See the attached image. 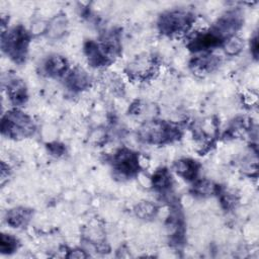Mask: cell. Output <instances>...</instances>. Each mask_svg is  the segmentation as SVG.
<instances>
[{
    "label": "cell",
    "instance_id": "4",
    "mask_svg": "<svg viewBox=\"0 0 259 259\" xmlns=\"http://www.w3.org/2000/svg\"><path fill=\"white\" fill-rule=\"evenodd\" d=\"M193 22L192 15L185 10H170L164 12L158 20L159 30L167 35L186 32Z\"/></svg>",
    "mask_w": 259,
    "mask_h": 259
},
{
    "label": "cell",
    "instance_id": "6",
    "mask_svg": "<svg viewBox=\"0 0 259 259\" xmlns=\"http://www.w3.org/2000/svg\"><path fill=\"white\" fill-rule=\"evenodd\" d=\"M42 70L50 77H60L68 71V62L63 56L52 55L44 62Z\"/></svg>",
    "mask_w": 259,
    "mask_h": 259
},
{
    "label": "cell",
    "instance_id": "12",
    "mask_svg": "<svg viewBox=\"0 0 259 259\" xmlns=\"http://www.w3.org/2000/svg\"><path fill=\"white\" fill-rule=\"evenodd\" d=\"M66 26H67V20H66L65 16L58 15V16L54 17L48 24L47 32H48L49 36H51L53 38H58L65 33Z\"/></svg>",
    "mask_w": 259,
    "mask_h": 259
},
{
    "label": "cell",
    "instance_id": "5",
    "mask_svg": "<svg viewBox=\"0 0 259 259\" xmlns=\"http://www.w3.org/2000/svg\"><path fill=\"white\" fill-rule=\"evenodd\" d=\"M139 166L138 156L128 149H120L113 156L112 167L119 176L124 178H130L137 174Z\"/></svg>",
    "mask_w": 259,
    "mask_h": 259
},
{
    "label": "cell",
    "instance_id": "11",
    "mask_svg": "<svg viewBox=\"0 0 259 259\" xmlns=\"http://www.w3.org/2000/svg\"><path fill=\"white\" fill-rule=\"evenodd\" d=\"M171 175L167 169H159L157 170L153 177H152V183L155 189L158 191H166L171 187Z\"/></svg>",
    "mask_w": 259,
    "mask_h": 259
},
{
    "label": "cell",
    "instance_id": "9",
    "mask_svg": "<svg viewBox=\"0 0 259 259\" xmlns=\"http://www.w3.org/2000/svg\"><path fill=\"white\" fill-rule=\"evenodd\" d=\"M31 210L25 207H15L7 211L6 222L12 228H20L30 220Z\"/></svg>",
    "mask_w": 259,
    "mask_h": 259
},
{
    "label": "cell",
    "instance_id": "8",
    "mask_svg": "<svg viewBox=\"0 0 259 259\" xmlns=\"http://www.w3.org/2000/svg\"><path fill=\"white\" fill-rule=\"evenodd\" d=\"M67 85L70 89L74 91H81L89 86V76L81 68H75L68 73L66 78Z\"/></svg>",
    "mask_w": 259,
    "mask_h": 259
},
{
    "label": "cell",
    "instance_id": "7",
    "mask_svg": "<svg viewBox=\"0 0 259 259\" xmlns=\"http://www.w3.org/2000/svg\"><path fill=\"white\" fill-rule=\"evenodd\" d=\"M6 90L7 96L14 105L20 106L26 102L27 92L25 84L22 82V80L16 78L9 80V82L7 83Z\"/></svg>",
    "mask_w": 259,
    "mask_h": 259
},
{
    "label": "cell",
    "instance_id": "1",
    "mask_svg": "<svg viewBox=\"0 0 259 259\" xmlns=\"http://www.w3.org/2000/svg\"><path fill=\"white\" fill-rule=\"evenodd\" d=\"M29 44V34L21 26H15L2 32L1 48L2 51L14 62L21 63L25 60Z\"/></svg>",
    "mask_w": 259,
    "mask_h": 259
},
{
    "label": "cell",
    "instance_id": "14",
    "mask_svg": "<svg viewBox=\"0 0 259 259\" xmlns=\"http://www.w3.org/2000/svg\"><path fill=\"white\" fill-rule=\"evenodd\" d=\"M136 214L143 220H149L152 219L157 211V208L155 204H153L150 201H142L136 206Z\"/></svg>",
    "mask_w": 259,
    "mask_h": 259
},
{
    "label": "cell",
    "instance_id": "16",
    "mask_svg": "<svg viewBox=\"0 0 259 259\" xmlns=\"http://www.w3.org/2000/svg\"><path fill=\"white\" fill-rule=\"evenodd\" d=\"M243 48V41L237 36H232L225 41V51L228 55L234 56L241 52Z\"/></svg>",
    "mask_w": 259,
    "mask_h": 259
},
{
    "label": "cell",
    "instance_id": "17",
    "mask_svg": "<svg viewBox=\"0 0 259 259\" xmlns=\"http://www.w3.org/2000/svg\"><path fill=\"white\" fill-rule=\"evenodd\" d=\"M251 42H252V53H253V55L256 57L257 56V48H258V46H257V36H255L252 40H251Z\"/></svg>",
    "mask_w": 259,
    "mask_h": 259
},
{
    "label": "cell",
    "instance_id": "10",
    "mask_svg": "<svg viewBox=\"0 0 259 259\" xmlns=\"http://www.w3.org/2000/svg\"><path fill=\"white\" fill-rule=\"evenodd\" d=\"M174 169L184 179L193 180L198 172V164L191 159H181L175 163Z\"/></svg>",
    "mask_w": 259,
    "mask_h": 259
},
{
    "label": "cell",
    "instance_id": "15",
    "mask_svg": "<svg viewBox=\"0 0 259 259\" xmlns=\"http://www.w3.org/2000/svg\"><path fill=\"white\" fill-rule=\"evenodd\" d=\"M218 191V187L211 181L200 180L194 185V192L201 196H209Z\"/></svg>",
    "mask_w": 259,
    "mask_h": 259
},
{
    "label": "cell",
    "instance_id": "13",
    "mask_svg": "<svg viewBox=\"0 0 259 259\" xmlns=\"http://www.w3.org/2000/svg\"><path fill=\"white\" fill-rule=\"evenodd\" d=\"M18 247V241L15 237L8 234L0 236V251L2 254H11Z\"/></svg>",
    "mask_w": 259,
    "mask_h": 259
},
{
    "label": "cell",
    "instance_id": "3",
    "mask_svg": "<svg viewBox=\"0 0 259 259\" xmlns=\"http://www.w3.org/2000/svg\"><path fill=\"white\" fill-rule=\"evenodd\" d=\"M139 136L147 144L159 145L175 139L178 136V130L169 122L153 119L141 125Z\"/></svg>",
    "mask_w": 259,
    "mask_h": 259
},
{
    "label": "cell",
    "instance_id": "2",
    "mask_svg": "<svg viewBox=\"0 0 259 259\" xmlns=\"http://www.w3.org/2000/svg\"><path fill=\"white\" fill-rule=\"evenodd\" d=\"M34 128L32 119L17 109L7 111L2 117V134L8 138L21 139L29 137L33 134Z\"/></svg>",
    "mask_w": 259,
    "mask_h": 259
}]
</instances>
